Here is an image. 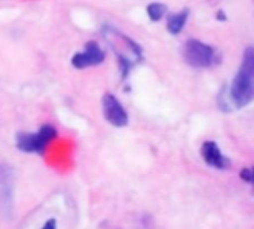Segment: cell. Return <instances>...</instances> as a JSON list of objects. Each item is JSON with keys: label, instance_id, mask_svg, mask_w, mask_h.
<instances>
[{"label": "cell", "instance_id": "obj_7", "mask_svg": "<svg viewBox=\"0 0 254 229\" xmlns=\"http://www.w3.org/2000/svg\"><path fill=\"white\" fill-rule=\"evenodd\" d=\"M13 180H15V173L10 165L7 164H0V200L4 201H12V192H13Z\"/></svg>", "mask_w": 254, "mask_h": 229}, {"label": "cell", "instance_id": "obj_10", "mask_svg": "<svg viewBox=\"0 0 254 229\" xmlns=\"http://www.w3.org/2000/svg\"><path fill=\"white\" fill-rule=\"evenodd\" d=\"M241 179L244 180V182H247V183H253V170L252 168H244L243 171H241Z\"/></svg>", "mask_w": 254, "mask_h": 229}, {"label": "cell", "instance_id": "obj_3", "mask_svg": "<svg viewBox=\"0 0 254 229\" xmlns=\"http://www.w3.org/2000/svg\"><path fill=\"white\" fill-rule=\"evenodd\" d=\"M185 61L195 69H208L217 63L216 49L201 40L189 39L183 49Z\"/></svg>", "mask_w": 254, "mask_h": 229}, {"label": "cell", "instance_id": "obj_13", "mask_svg": "<svg viewBox=\"0 0 254 229\" xmlns=\"http://www.w3.org/2000/svg\"><path fill=\"white\" fill-rule=\"evenodd\" d=\"M0 203H1V200H0Z\"/></svg>", "mask_w": 254, "mask_h": 229}, {"label": "cell", "instance_id": "obj_4", "mask_svg": "<svg viewBox=\"0 0 254 229\" xmlns=\"http://www.w3.org/2000/svg\"><path fill=\"white\" fill-rule=\"evenodd\" d=\"M103 113L106 121L118 128L128 125V113L125 107L121 104V101L116 98V95L107 92L103 95Z\"/></svg>", "mask_w": 254, "mask_h": 229}, {"label": "cell", "instance_id": "obj_5", "mask_svg": "<svg viewBox=\"0 0 254 229\" xmlns=\"http://www.w3.org/2000/svg\"><path fill=\"white\" fill-rule=\"evenodd\" d=\"M106 54L101 49V46L91 40L85 45V49L82 52H77L71 57V66L74 69H86V67H92V66H98L104 61Z\"/></svg>", "mask_w": 254, "mask_h": 229}, {"label": "cell", "instance_id": "obj_8", "mask_svg": "<svg viewBox=\"0 0 254 229\" xmlns=\"http://www.w3.org/2000/svg\"><path fill=\"white\" fill-rule=\"evenodd\" d=\"M188 16H189V9H183L177 13H171L168 15V19H167V30L177 36L180 34V31L185 28L186 25V21H188Z\"/></svg>", "mask_w": 254, "mask_h": 229}, {"label": "cell", "instance_id": "obj_11", "mask_svg": "<svg viewBox=\"0 0 254 229\" xmlns=\"http://www.w3.org/2000/svg\"><path fill=\"white\" fill-rule=\"evenodd\" d=\"M42 229H57V221H55V219L46 221V224L43 225V228Z\"/></svg>", "mask_w": 254, "mask_h": 229}, {"label": "cell", "instance_id": "obj_6", "mask_svg": "<svg viewBox=\"0 0 254 229\" xmlns=\"http://www.w3.org/2000/svg\"><path fill=\"white\" fill-rule=\"evenodd\" d=\"M201 155L205 164L217 170H228L231 167V161L222 153L220 148L214 142H205L201 148Z\"/></svg>", "mask_w": 254, "mask_h": 229}, {"label": "cell", "instance_id": "obj_9", "mask_svg": "<svg viewBox=\"0 0 254 229\" xmlns=\"http://www.w3.org/2000/svg\"><path fill=\"white\" fill-rule=\"evenodd\" d=\"M167 13V6L164 3H159V1H155V3H150L147 6V15L149 18L156 22V21H161Z\"/></svg>", "mask_w": 254, "mask_h": 229}, {"label": "cell", "instance_id": "obj_12", "mask_svg": "<svg viewBox=\"0 0 254 229\" xmlns=\"http://www.w3.org/2000/svg\"><path fill=\"white\" fill-rule=\"evenodd\" d=\"M216 16H217V19H220V21H225V19H226V16H225V13H223V10H219Z\"/></svg>", "mask_w": 254, "mask_h": 229}, {"label": "cell", "instance_id": "obj_2", "mask_svg": "<svg viewBox=\"0 0 254 229\" xmlns=\"http://www.w3.org/2000/svg\"><path fill=\"white\" fill-rule=\"evenodd\" d=\"M55 137H57L55 127L45 124L36 133H18L15 137V143L16 148L24 153L42 155Z\"/></svg>", "mask_w": 254, "mask_h": 229}, {"label": "cell", "instance_id": "obj_1", "mask_svg": "<svg viewBox=\"0 0 254 229\" xmlns=\"http://www.w3.org/2000/svg\"><path fill=\"white\" fill-rule=\"evenodd\" d=\"M254 51L249 46L243 55V63L240 70L229 86L226 89L232 109H243L253 101L254 97Z\"/></svg>", "mask_w": 254, "mask_h": 229}]
</instances>
